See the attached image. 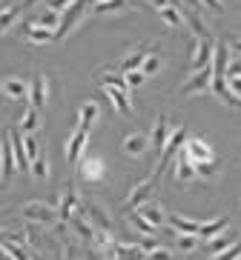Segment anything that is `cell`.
Masks as SVG:
<instances>
[{
  "label": "cell",
  "mask_w": 241,
  "mask_h": 260,
  "mask_svg": "<svg viewBox=\"0 0 241 260\" xmlns=\"http://www.w3.org/2000/svg\"><path fill=\"white\" fill-rule=\"evenodd\" d=\"M235 243H238V237H235V232H230V229H227L224 235H218L216 240H210V249H207V252H210V257H216V254H221L224 249H230V246H235Z\"/></svg>",
  "instance_id": "obj_29"
},
{
  "label": "cell",
  "mask_w": 241,
  "mask_h": 260,
  "mask_svg": "<svg viewBox=\"0 0 241 260\" xmlns=\"http://www.w3.org/2000/svg\"><path fill=\"white\" fill-rule=\"evenodd\" d=\"M89 3H92V6H98V3H103V0H89Z\"/></svg>",
  "instance_id": "obj_48"
},
{
  "label": "cell",
  "mask_w": 241,
  "mask_h": 260,
  "mask_svg": "<svg viewBox=\"0 0 241 260\" xmlns=\"http://www.w3.org/2000/svg\"><path fill=\"white\" fill-rule=\"evenodd\" d=\"M112 257L115 260H149V252H144L135 240H115Z\"/></svg>",
  "instance_id": "obj_17"
},
{
  "label": "cell",
  "mask_w": 241,
  "mask_h": 260,
  "mask_svg": "<svg viewBox=\"0 0 241 260\" xmlns=\"http://www.w3.org/2000/svg\"><path fill=\"white\" fill-rule=\"evenodd\" d=\"M158 40H144V43H135L129 52L121 57V63H118V69H121V75H126V72H138L141 66H144V60H147L149 52H158Z\"/></svg>",
  "instance_id": "obj_4"
},
{
  "label": "cell",
  "mask_w": 241,
  "mask_h": 260,
  "mask_svg": "<svg viewBox=\"0 0 241 260\" xmlns=\"http://www.w3.org/2000/svg\"><path fill=\"white\" fill-rule=\"evenodd\" d=\"M158 69H161V52H149L147 60H144V66H141V72L149 77V75H155Z\"/></svg>",
  "instance_id": "obj_36"
},
{
  "label": "cell",
  "mask_w": 241,
  "mask_h": 260,
  "mask_svg": "<svg viewBox=\"0 0 241 260\" xmlns=\"http://www.w3.org/2000/svg\"><path fill=\"white\" fill-rule=\"evenodd\" d=\"M103 94L109 98V103L115 106V112H121V115H132V100H129V94L121 92V89H115V86H101Z\"/></svg>",
  "instance_id": "obj_24"
},
{
  "label": "cell",
  "mask_w": 241,
  "mask_h": 260,
  "mask_svg": "<svg viewBox=\"0 0 241 260\" xmlns=\"http://www.w3.org/2000/svg\"><path fill=\"white\" fill-rule=\"evenodd\" d=\"M126 9V0H103L98 6H92L95 15H112V12H124Z\"/></svg>",
  "instance_id": "obj_34"
},
{
  "label": "cell",
  "mask_w": 241,
  "mask_h": 260,
  "mask_svg": "<svg viewBox=\"0 0 241 260\" xmlns=\"http://www.w3.org/2000/svg\"><path fill=\"white\" fill-rule=\"evenodd\" d=\"M241 257V240L235 246H230V249H224L221 254H216V257H210V260H238Z\"/></svg>",
  "instance_id": "obj_40"
},
{
  "label": "cell",
  "mask_w": 241,
  "mask_h": 260,
  "mask_svg": "<svg viewBox=\"0 0 241 260\" xmlns=\"http://www.w3.org/2000/svg\"><path fill=\"white\" fill-rule=\"evenodd\" d=\"M149 260H175V257H172V252L167 246H158L155 252H149Z\"/></svg>",
  "instance_id": "obj_42"
},
{
  "label": "cell",
  "mask_w": 241,
  "mask_h": 260,
  "mask_svg": "<svg viewBox=\"0 0 241 260\" xmlns=\"http://www.w3.org/2000/svg\"><path fill=\"white\" fill-rule=\"evenodd\" d=\"M69 226H72V232H75V235H78L81 240H86L89 246H95V237H98V229L92 226V220H89V217H86L84 212H78V214H75V217L69 220Z\"/></svg>",
  "instance_id": "obj_20"
},
{
  "label": "cell",
  "mask_w": 241,
  "mask_h": 260,
  "mask_svg": "<svg viewBox=\"0 0 241 260\" xmlns=\"http://www.w3.org/2000/svg\"><path fill=\"white\" fill-rule=\"evenodd\" d=\"M187 126H175V132H172V138L167 140V146H164V152L155 157V166H152V172L149 175H155V177H161L164 175V169L170 166V160L172 157H178V152L184 149V143H187Z\"/></svg>",
  "instance_id": "obj_1"
},
{
  "label": "cell",
  "mask_w": 241,
  "mask_h": 260,
  "mask_svg": "<svg viewBox=\"0 0 241 260\" xmlns=\"http://www.w3.org/2000/svg\"><path fill=\"white\" fill-rule=\"evenodd\" d=\"M58 212H61V220L63 223H69L78 212H84V198L78 194V186L72 183V180L63 186L61 194H58Z\"/></svg>",
  "instance_id": "obj_5"
},
{
  "label": "cell",
  "mask_w": 241,
  "mask_h": 260,
  "mask_svg": "<svg viewBox=\"0 0 241 260\" xmlns=\"http://www.w3.org/2000/svg\"><path fill=\"white\" fill-rule=\"evenodd\" d=\"M38 0H20V9H29V6H35Z\"/></svg>",
  "instance_id": "obj_47"
},
{
  "label": "cell",
  "mask_w": 241,
  "mask_h": 260,
  "mask_svg": "<svg viewBox=\"0 0 241 260\" xmlns=\"http://www.w3.org/2000/svg\"><path fill=\"white\" fill-rule=\"evenodd\" d=\"M198 240H201V237H195V235H175V249L190 254V252L198 249Z\"/></svg>",
  "instance_id": "obj_33"
},
{
  "label": "cell",
  "mask_w": 241,
  "mask_h": 260,
  "mask_svg": "<svg viewBox=\"0 0 241 260\" xmlns=\"http://www.w3.org/2000/svg\"><path fill=\"white\" fill-rule=\"evenodd\" d=\"M207 9H212V12H224V0H201Z\"/></svg>",
  "instance_id": "obj_44"
},
{
  "label": "cell",
  "mask_w": 241,
  "mask_h": 260,
  "mask_svg": "<svg viewBox=\"0 0 241 260\" xmlns=\"http://www.w3.org/2000/svg\"><path fill=\"white\" fill-rule=\"evenodd\" d=\"M230 49H233L235 54H241V40H233V43H230Z\"/></svg>",
  "instance_id": "obj_46"
},
{
  "label": "cell",
  "mask_w": 241,
  "mask_h": 260,
  "mask_svg": "<svg viewBox=\"0 0 241 260\" xmlns=\"http://www.w3.org/2000/svg\"><path fill=\"white\" fill-rule=\"evenodd\" d=\"M212 80H216V69H212V66H207V69H201L198 75L190 77L187 83H181L178 92L187 94V98H198V94H207V92H210Z\"/></svg>",
  "instance_id": "obj_7"
},
{
  "label": "cell",
  "mask_w": 241,
  "mask_h": 260,
  "mask_svg": "<svg viewBox=\"0 0 241 260\" xmlns=\"http://www.w3.org/2000/svg\"><path fill=\"white\" fill-rule=\"evenodd\" d=\"M126 83H129V89H141V86L147 83V75L144 72H126Z\"/></svg>",
  "instance_id": "obj_41"
},
{
  "label": "cell",
  "mask_w": 241,
  "mask_h": 260,
  "mask_svg": "<svg viewBox=\"0 0 241 260\" xmlns=\"http://www.w3.org/2000/svg\"><path fill=\"white\" fill-rule=\"evenodd\" d=\"M124 217H126V226H129L132 232H138V235H144V237H152V235H158V232H161L158 226H152V223H149L141 212H126Z\"/></svg>",
  "instance_id": "obj_25"
},
{
  "label": "cell",
  "mask_w": 241,
  "mask_h": 260,
  "mask_svg": "<svg viewBox=\"0 0 241 260\" xmlns=\"http://www.w3.org/2000/svg\"><path fill=\"white\" fill-rule=\"evenodd\" d=\"M17 166V154H15V143H12V135H9V129L3 132V183H9L12 180V175H15Z\"/></svg>",
  "instance_id": "obj_19"
},
{
  "label": "cell",
  "mask_w": 241,
  "mask_h": 260,
  "mask_svg": "<svg viewBox=\"0 0 241 260\" xmlns=\"http://www.w3.org/2000/svg\"><path fill=\"white\" fill-rule=\"evenodd\" d=\"M230 229V217L227 214H216V217H210V220H204L201 226V240H216L218 235H224V232Z\"/></svg>",
  "instance_id": "obj_22"
},
{
  "label": "cell",
  "mask_w": 241,
  "mask_h": 260,
  "mask_svg": "<svg viewBox=\"0 0 241 260\" xmlns=\"http://www.w3.org/2000/svg\"><path fill=\"white\" fill-rule=\"evenodd\" d=\"M149 3H152V6H155V9H158V12H161V9H164V6H170V0H149Z\"/></svg>",
  "instance_id": "obj_45"
},
{
  "label": "cell",
  "mask_w": 241,
  "mask_h": 260,
  "mask_svg": "<svg viewBox=\"0 0 241 260\" xmlns=\"http://www.w3.org/2000/svg\"><path fill=\"white\" fill-rule=\"evenodd\" d=\"M81 180H86V183H101L103 180V160L101 157H84L81 160Z\"/></svg>",
  "instance_id": "obj_23"
},
{
  "label": "cell",
  "mask_w": 241,
  "mask_h": 260,
  "mask_svg": "<svg viewBox=\"0 0 241 260\" xmlns=\"http://www.w3.org/2000/svg\"><path fill=\"white\" fill-rule=\"evenodd\" d=\"M155 186H158V177L155 175H149V177H144L141 183H135L132 189L126 191V198H124V214L132 212V209H138L141 203H147V200L152 198Z\"/></svg>",
  "instance_id": "obj_6"
},
{
  "label": "cell",
  "mask_w": 241,
  "mask_h": 260,
  "mask_svg": "<svg viewBox=\"0 0 241 260\" xmlns=\"http://www.w3.org/2000/svg\"><path fill=\"white\" fill-rule=\"evenodd\" d=\"M184 20H187L190 31H193L195 38H212V35H210V29H207V23H204L201 17H198V12L187 9V12H184Z\"/></svg>",
  "instance_id": "obj_31"
},
{
  "label": "cell",
  "mask_w": 241,
  "mask_h": 260,
  "mask_svg": "<svg viewBox=\"0 0 241 260\" xmlns=\"http://www.w3.org/2000/svg\"><path fill=\"white\" fill-rule=\"evenodd\" d=\"M167 223L175 229V235H195V237L201 235V226H204V220L184 217V214H178V212H167Z\"/></svg>",
  "instance_id": "obj_13"
},
{
  "label": "cell",
  "mask_w": 241,
  "mask_h": 260,
  "mask_svg": "<svg viewBox=\"0 0 241 260\" xmlns=\"http://www.w3.org/2000/svg\"><path fill=\"white\" fill-rule=\"evenodd\" d=\"M3 94H6L9 100H26V98H32V86L26 83L23 77L9 75L6 80H3Z\"/></svg>",
  "instance_id": "obj_18"
},
{
  "label": "cell",
  "mask_w": 241,
  "mask_h": 260,
  "mask_svg": "<svg viewBox=\"0 0 241 260\" xmlns=\"http://www.w3.org/2000/svg\"><path fill=\"white\" fill-rule=\"evenodd\" d=\"M20 12H23L20 3H17V6H6V9H3V31H12V26H15V20L20 17Z\"/></svg>",
  "instance_id": "obj_35"
},
{
  "label": "cell",
  "mask_w": 241,
  "mask_h": 260,
  "mask_svg": "<svg viewBox=\"0 0 241 260\" xmlns=\"http://www.w3.org/2000/svg\"><path fill=\"white\" fill-rule=\"evenodd\" d=\"M20 214H23L26 220L43 223V226H49V229H52L55 223L61 220V212H58V206H49L46 200H29V203H23V206H20Z\"/></svg>",
  "instance_id": "obj_3"
},
{
  "label": "cell",
  "mask_w": 241,
  "mask_h": 260,
  "mask_svg": "<svg viewBox=\"0 0 241 260\" xmlns=\"http://www.w3.org/2000/svg\"><path fill=\"white\" fill-rule=\"evenodd\" d=\"M17 126H20V132H23V135H35V132H38V126H40L38 109H35V106H26V112L20 115V123H17Z\"/></svg>",
  "instance_id": "obj_32"
},
{
  "label": "cell",
  "mask_w": 241,
  "mask_h": 260,
  "mask_svg": "<svg viewBox=\"0 0 241 260\" xmlns=\"http://www.w3.org/2000/svg\"><path fill=\"white\" fill-rule=\"evenodd\" d=\"M3 254H9L12 260H38L23 243H17V240H3Z\"/></svg>",
  "instance_id": "obj_30"
},
{
  "label": "cell",
  "mask_w": 241,
  "mask_h": 260,
  "mask_svg": "<svg viewBox=\"0 0 241 260\" xmlns=\"http://www.w3.org/2000/svg\"><path fill=\"white\" fill-rule=\"evenodd\" d=\"M149 140H152V138H149L147 132H138V129H135V132H129V135L124 138L121 149H124V154H126V157H141V154L147 152Z\"/></svg>",
  "instance_id": "obj_15"
},
{
  "label": "cell",
  "mask_w": 241,
  "mask_h": 260,
  "mask_svg": "<svg viewBox=\"0 0 241 260\" xmlns=\"http://www.w3.org/2000/svg\"><path fill=\"white\" fill-rule=\"evenodd\" d=\"M227 89H230V94L235 98V103L241 106V75H230V77H227Z\"/></svg>",
  "instance_id": "obj_38"
},
{
  "label": "cell",
  "mask_w": 241,
  "mask_h": 260,
  "mask_svg": "<svg viewBox=\"0 0 241 260\" xmlns=\"http://www.w3.org/2000/svg\"><path fill=\"white\" fill-rule=\"evenodd\" d=\"M23 140H26V154H29V160L35 163L40 157V146H38V140H35V135H23Z\"/></svg>",
  "instance_id": "obj_39"
},
{
  "label": "cell",
  "mask_w": 241,
  "mask_h": 260,
  "mask_svg": "<svg viewBox=\"0 0 241 260\" xmlns=\"http://www.w3.org/2000/svg\"><path fill=\"white\" fill-rule=\"evenodd\" d=\"M86 143H89V132L86 129H75L69 135V140H66V163H69V166H78L81 163Z\"/></svg>",
  "instance_id": "obj_11"
},
{
  "label": "cell",
  "mask_w": 241,
  "mask_h": 260,
  "mask_svg": "<svg viewBox=\"0 0 241 260\" xmlns=\"http://www.w3.org/2000/svg\"><path fill=\"white\" fill-rule=\"evenodd\" d=\"M172 177H175V183L178 186H190L198 180V172H195V163L190 160L187 154H184V149L178 152V157H175V169H172Z\"/></svg>",
  "instance_id": "obj_12"
},
{
  "label": "cell",
  "mask_w": 241,
  "mask_h": 260,
  "mask_svg": "<svg viewBox=\"0 0 241 260\" xmlns=\"http://www.w3.org/2000/svg\"><path fill=\"white\" fill-rule=\"evenodd\" d=\"M46 98H49V77L46 75H38V77H35V83H32L29 103L35 109H43V106H46Z\"/></svg>",
  "instance_id": "obj_27"
},
{
  "label": "cell",
  "mask_w": 241,
  "mask_h": 260,
  "mask_svg": "<svg viewBox=\"0 0 241 260\" xmlns=\"http://www.w3.org/2000/svg\"><path fill=\"white\" fill-rule=\"evenodd\" d=\"M216 43L218 40L212 38H195V46H193V57L187 63V77L198 75L201 69L212 66V57H216Z\"/></svg>",
  "instance_id": "obj_2"
},
{
  "label": "cell",
  "mask_w": 241,
  "mask_h": 260,
  "mask_svg": "<svg viewBox=\"0 0 241 260\" xmlns=\"http://www.w3.org/2000/svg\"><path fill=\"white\" fill-rule=\"evenodd\" d=\"M32 175L38 177V180H46V177L52 175V169H49V163L43 160V157H38V160L32 163Z\"/></svg>",
  "instance_id": "obj_37"
},
{
  "label": "cell",
  "mask_w": 241,
  "mask_h": 260,
  "mask_svg": "<svg viewBox=\"0 0 241 260\" xmlns=\"http://www.w3.org/2000/svg\"><path fill=\"white\" fill-rule=\"evenodd\" d=\"M135 243H138L141 249H144V252H155L158 246H161L158 240H152V237H141V240H135Z\"/></svg>",
  "instance_id": "obj_43"
},
{
  "label": "cell",
  "mask_w": 241,
  "mask_h": 260,
  "mask_svg": "<svg viewBox=\"0 0 241 260\" xmlns=\"http://www.w3.org/2000/svg\"><path fill=\"white\" fill-rule=\"evenodd\" d=\"M172 132H175V126H170V115H158L155 126H152V149H155V157L164 152V146L172 138Z\"/></svg>",
  "instance_id": "obj_14"
},
{
  "label": "cell",
  "mask_w": 241,
  "mask_h": 260,
  "mask_svg": "<svg viewBox=\"0 0 241 260\" xmlns=\"http://www.w3.org/2000/svg\"><path fill=\"white\" fill-rule=\"evenodd\" d=\"M20 38H23L26 43H35V46H46V43L55 40V31L43 29V26H38V23H23L20 26Z\"/></svg>",
  "instance_id": "obj_16"
},
{
  "label": "cell",
  "mask_w": 241,
  "mask_h": 260,
  "mask_svg": "<svg viewBox=\"0 0 241 260\" xmlns=\"http://www.w3.org/2000/svg\"><path fill=\"white\" fill-rule=\"evenodd\" d=\"M98 115H101V109H98V103L95 100H86V103H81V112H78V120H75V129H92V123L98 120Z\"/></svg>",
  "instance_id": "obj_26"
},
{
  "label": "cell",
  "mask_w": 241,
  "mask_h": 260,
  "mask_svg": "<svg viewBox=\"0 0 241 260\" xmlns=\"http://www.w3.org/2000/svg\"><path fill=\"white\" fill-rule=\"evenodd\" d=\"M238 260H241V257H238Z\"/></svg>",
  "instance_id": "obj_49"
},
{
  "label": "cell",
  "mask_w": 241,
  "mask_h": 260,
  "mask_svg": "<svg viewBox=\"0 0 241 260\" xmlns=\"http://www.w3.org/2000/svg\"><path fill=\"white\" fill-rule=\"evenodd\" d=\"M86 6H92V3H89V0H78V3H75L72 9H66V12H63L61 29H58V35H55V40H63V38H66V35H69L72 29H75V26L81 23V20H84V12H86Z\"/></svg>",
  "instance_id": "obj_10"
},
{
  "label": "cell",
  "mask_w": 241,
  "mask_h": 260,
  "mask_svg": "<svg viewBox=\"0 0 241 260\" xmlns=\"http://www.w3.org/2000/svg\"><path fill=\"white\" fill-rule=\"evenodd\" d=\"M84 214L92 220V226H95L98 232H109V235H115L112 217H109V212L101 206V203H95V200H84Z\"/></svg>",
  "instance_id": "obj_9"
},
{
  "label": "cell",
  "mask_w": 241,
  "mask_h": 260,
  "mask_svg": "<svg viewBox=\"0 0 241 260\" xmlns=\"http://www.w3.org/2000/svg\"><path fill=\"white\" fill-rule=\"evenodd\" d=\"M132 212H141L152 226H158V229H164V223H167V217H164V203L158 198H149L147 203H141L138 209H132Z\"/></svg>",
  "instance_id": "obj_21"
},
{
  "label": "cell",
  "mask_w": 241,
  "mask_h": 260,
  "mask_svg": "<svg viewBox=\"0 0 241 260\" xmlns=\"http://www.w3.org/2000/svg\"><path fill=\"white\" fill-rule=\"evenodd\" d=\"M184 154H187L193 163H207V160H218L212 146L201 138V135H190L187 143H184Z\"/></svg>",
  "instance_id": "obj_8"
},
{
  "label": "cell",
  "mask_w": 241,
  "mask_h": 260,
  "mask_svg": "<svg viewBox=\"0 0 241 260\" xmlns=\"http://www.w3.org/2000/svg\"><path fill=\"white\" fill-rule=\"evenodd\" d=\"M158 15H161V20H164V26H170V29H181V26L187 23V20H184V9H178V6H164L161 12H158Z\"/></svg>",
  "instance_id": "obj_28"
}]
</instances>
